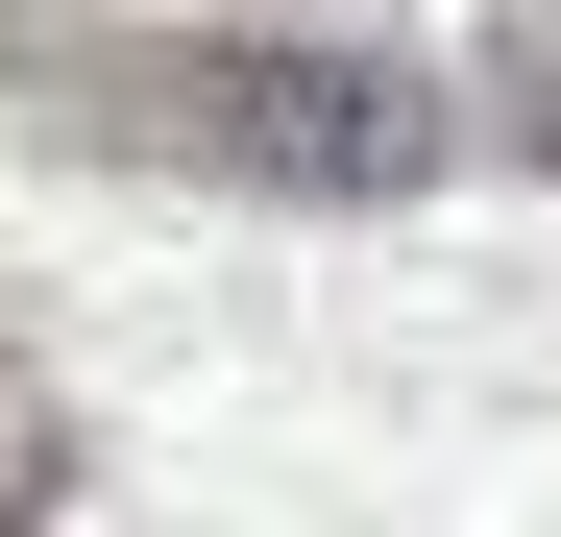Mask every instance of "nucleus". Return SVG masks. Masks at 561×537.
Listing matches in <instances>:
<instances>
[{"mask_svg": "<svg viewBox=\"0 0 561 537\" xmlns=\"http://www.w3.org/2000/svg\"><path fill=\"white\" fill-rule=\"evenodd\" d=\"M0 123L196 171V196H415L463 99L415 49H294V25H0Z\"/></svg>", "mask_w": 561, "mask_h": 537, "instance_id": "f257e3e1", "label": "nucleus"}, {"mask_svg": "<svg viewBox=\"0 0 561 537\" xmlns=\"http://www.w3.org/2000/svg\"><path fill=\"white\" fill-rule=\"evenodd\" d=\"M463 123L513 171H561V0H489V49H463Z\"/></svg>", "mask_w": 561, "mask_h": 537, "instance_id": "f03ea898", "label": "nucleus"}, {"mask_svg": "<svg viewBox=\"0 0 561 537\" xmlns=\"http://www.w3.org/2000/svg\"><path fill=\"white\" fill-rule=\"evenodd\" d=\"M49 489H73V415H49V367H25V342H0V537H25Z\"/></svg>", "mask_w": 561, "mask_h": 537, "instance_id": "7ed1b4c3", "label": "nucleus"}, {"mask_svg": "<svg viewBox=\"0 0 561 537\" xmlns=\"http://www.w3.org/2000/svg\"><path fill=\"white\" fill-rule=\"evenodd\" d=\"M220 25H244V0H220Z\"/></svg>", "mask_w": 561, "mask_h": 537, "instance_id": "20e7f679", "label": "nucleus"}]
</instances>
